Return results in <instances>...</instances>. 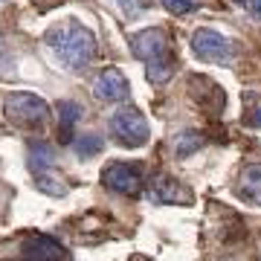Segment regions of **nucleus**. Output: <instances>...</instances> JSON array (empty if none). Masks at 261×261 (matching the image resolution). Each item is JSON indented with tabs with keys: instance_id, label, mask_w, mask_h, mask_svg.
Wrapping results in <instances>:
<instances>
[{
	"instance_id": "obj_6",
	"label": "nucleus",
	"mask_w": 261,
	"mask_h": 261,
	"mask_svg": "<svg viewBox=\"0 0 261 261\" xmlns=\"http://www.w3.org/2000/svg\"><path fill=\"white\" fill-rule=\"evenodd\" d=\"M192 53H195L200 61H209V64H229L232 58V41L218 32V29H195L192 32Z\"/></svg>"
},
{
	"instance_id": "obj_14",
	"label": "nucleus",
	"mask_w": 261,
	"mask_h": 261,
	"mask_svg": "<svg viewBox=\"0 0 261 261\" xmlns=\"http://www.w3.org/2000/svg\"><path fill=\"white\" fill-rule=\"evenodd\" d=\"M73 148H75V154H79L82 160H90L93 154H99V151H102V137H96V134L75 137V140H73Z\"/></svg>"
},
{
	"instance_id": "obj_11",
	"label": "nucleus",
	"mask_w": 261,
	"mask_h": 261,
	"mask_svg": "<svg viewBox=\"0 0 261 261\" xmlns=\"http://www.w3.org/2000/svg\"><path fill=\"white\" fill-rule=\"evenodd\" d=\"M148 195H151V200H160V203H186L189 200V195H186V189H180L174 180H168V177H157L154 183H151V189H148Z\"/></svg>"
},
{
	"instance_id": "obj_9",
	"label": "nucleus",
	"mask_w": 261,
	"mask_h": 261,
	"mask_svg": "<svg viewBox=\"0 0 261 261\" xmlns=\"http://www.w3.org/2000/svg\"><path fill=\"white\" fill-rule=\"evenodd\" d=\"M235 189H238V195H241L247 203H258L261 206V160L247 163V166L241 168Z\"/></svg>"
},
{
	"instance_id": "obj_19",
	"label": "nucleus",
	"mask_w": 261,
	"mask_h": 261,
	"mask_svg": "<svg viewBox=\"0 0 261 261\" xmlns=\"http://www.w3.org/2000/svg\"><path fill=\"white\" fill-rule=\"evenodd\" d=\"M252 122L261 128V105H255V111H252Z\"/></svg>"
},
{
	"instance_id": "obj_7",
	"label": "nucleus",
	"mask_w": 261,
	"mask_h": 261,
	"mask_svg": "<svg viewBox=\"0 0 261 261\" xmlns=\"http://www.w3.org/2000/svg\"><path fill=\"white\" fill-rule=\"evenodd\" d=\"M93 96L102 99V102H108V105L125 102V99L130 96V84H128V79H125V73L116 70V67L102 70V73L96 75V82H93Z\"/></svg>"
},
{
	"instance_id": "obj_8",
	"label": "nucleus",
	"mask_w": 261,
	"mask_h": 261,
	"mask_svg": "<svg viewBox=\"0 0 261 261\" xmlns=\"http://www.w3.org/2000/svg\"><path fill=\"white\" fill-rule=\"evenodd\" d=\"M20 261H67V250H64V244H58L56 238L35 232L23 241Z\"/></svg>"
},
{
	"instance_id": "obj_10",
	"label": "nucleus",
	"mask_w": 261,
	"mask_h": 261,
	"mask_svg": "<svg viewBox=\"0 0 261 261\" xmlns=\"http://www.w3.org/2000/svg\"><path fill=\"white\" fill-rule=\"evenodd\" d=\"M82 119V108L75 102H58V142L70 145L73 142L75 122Z\"/></svg>"
},
{
	"instance_id": "obj_2",
	"label": "nucleus",
	"mask_w": 261,
	"mask_h": 261,
	"mask_svg": "<svg viewBox=\"0 0 261 261\" xmlns=\"http://www.w3.org/2000/svg\"><path fill=\"white\" fill-rule=\"evenodd\" d=\"M130 49L145 64V75H148L151 84H163L171 79V73H174V47H171L168 35L160 27L134 32L130 35Z\"/></svg>"
},
{
	"instance_id": "obj_13",
	"label": "nucleus",
	"mask_w": 261,
	"mask_h": 261,
	"mask_svg": "<svg viewBox=\"0 0 261 261\" xmlns=\"http://www.w3.org/2000/svg\"><path fill=\"white\" fill-rule=\"evenodd\" d=\"M35 186L44 192V195H53V197H64L67 192H70V186H67L64 180H58L56 171H47V174H38L35 177Z\"/></svg>"
},
{
	"instance_id": "obj_5",
	"label": "nucleus",
	"mask_w": 261,
	"mask_h": 261,
	"mask_svg": "<svg viewBox=\"0 0 261 261\" xmlns=\"http://www.w3.org/2000/svg\"><path fill=\"white\" fill-rule=\"evenodd\" d=\"M102 183L105 189H111L122 197H140L145 189V177L142 168L137 163H111L102 171Z\"/></svg>"
},
{
	"instance_id": "obj_17",
	"label": "nucleus",
	"mask_w": 261,
	"mask_h": 261,
	"mask_svg": "<svg viewBox=\"0 0 261 261\" xmlns=\"http://www.w3.org/2000/svg\"><path fill=\"white\" fill-rule=\"evenodd\" d=\"M119 3V9L128 15V18H137L142 9H145V0H116Z\"/></svg>"
},
{
	"instance_id": "obj_18",
	"label": "nucleus",
	"mask_w": 261,
	"mask_h": 261,
	"mask_svg": "<svg viewBox=\"0 0 261 261\" xmlns=\"http://www.w3.org/2000/svg\"><path fill=\"white\" fill-rule=\"evenodd\" d=\"M238 6H241L250 18H255V20H261V0H235Z\"/></svg>"
},
{
	"instance_id": "obj_12",
	"label": "nucleus",
	"mask_w": 261,
	"mask_h": 261,
	"mask_svg": "<svg viewBox=\"0 0 261 261\" xmlns=\"http://www.w3.org/2000/svg\"><path fill=\"white\" fill-rule=\"evenodd\" d=\"M53 166H56V154H53V148H49L47 142H32L29 145V168H32V174H47V171H53Z\"/></svg>"
},
{
	"instance_id": "obj_3",
	"label": "nucleus",
	"mask_w": 261,
	"mask_h": 261,
	"mask_svg": "<svg viewBox=\"0 0 261 261\" xmlns=\"http://www.w3.org/2000/svg\"><path fill=\"white\" fill-rule=\"evenodd\" d=\"M108 128H111L113 142H116V145H125V148H142V145L151 140L148 119H145L134 105H122L119 111L111 116Z\"/></svg>"
},
{
	"instance_id": "obj_16",
	"label": "nucleus",
	"mask_w": 261,
	"mask_h": 261,
	"mask_svg": "<svg viewBox=\"0 0 261 261\" xmlns=\"http://www.w3.org/2000/svg\"><path fill=\"white\" fill-rule=\"evenodd\" d=\"M160 3L174 15H189V12L200 9V0H160Z\"/></svg>"
},
{
	"instance_id": "obj_1",
	"label": "nucleus",
	"mask_w": 261,
	"mask_h": 261,
	"mask_svg": "<svg viewBox=\"0 0 261 261\" xmlns=\"http://www.w3.org/2000/svg\"><path fill=\"white\" fill-rule=\"evenodd\" d=\"M44 44L58 61V67H64V70H84L96 58V49H99L96 35L73 18L49 27L47 35H44Z\"/></svg>"
},
{
	"instance_id": "obj_4",
	"label": "nucleus",
	"mask_w": 261,
	"mask_h": 261,
	"mask_svg": "<svg viewBox=\"0 0 261 261\" xmlns=\"http://www.w3.org/2000/svg\"><path fill=\"white\" fill-rule=\"evenodd\" d=\"M3 113L18 128H41L49 119V105L35 93H6Z\"/></svg>"
},
{
	"instance_id": "obj_15",
	"label": "nucleus",
	"mask_w": 261,
	"mask_h": 261,
	"mask_svg": "<svg viewBox=\"0 0 261 261\" xmlns=\"http://www.w3.org/2000/svg\"><path fill=\"white\" fill-rule=\"evenodd\" d=\"M200 145H203V137H197V134H189L186 130V134H180V140H177L174 148H177V157H189V154L197 151Z\"/></svg>"
}]
</instances>
